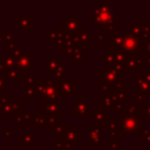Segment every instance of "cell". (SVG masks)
<instances>
[{"label": "cell", "mask_w": 150, "mask_h": 150, "mask_svg": "<svg viewBox=\"0 0 150 150\" xmlns=\"http://www.w3.org/2000/svg\"><path fill=\"white\" fill-rule=\"evenodd\" d=\"M139 75L150 84V69H141L139 70Z\"/></svg>", "instance_id": "cell-42"}, {"label": "cell", "mask_w": 150, "mask_h": 150, "mask_svg": "<svg viewBox=\"0 0 150 150\" xmlns=\"http://www.w3.org/2000/svg\"><path fill=\"white\" fill-rule=\"evenodd\" d=\"M124 69H127L131 75H134L136 73V70H141L142 69L141 56L127 55L125 61H124Z\"/></svg>", "instance_id": "cell-19"}, {"label": "cell", "mask_w": 150, "mask_h": 150, "mask_svg": "<svg viewBox=\"0 0 150 150\" xmlns=\"http://www.w3.org/2000/svg\"><path fill=\"white\" fill-rule=\"evenodd\" d=\"M39 112L46 117L49 116H60V102H46L39 108Z\"/></svg>", "instance_id": "cell-15"}, {"label": "cell", "mask_w": 150, "mask_h": 150, "mask_svg": "<svg viewBox=\"0 0 150 150\" xmlns=\"http://www.w3.org/2000/svg\"><path fill=\"white\" fill-rule=\"evenodd\" d=\"M50 76V81H53L54 83H56L57 86L61 84L62 82L66 81V66L64 64H61Z\"/></svg>", "instance_id": "cell-27"}, {"label": "cell", "mask_w": 150, "mask_h": 150, "mask_svg": "<svg viewBox=\"0 0 150 150\" xmlns=\"http://www.w3.org/2000/svg\"><path fill=\"white\" fill-rule=\"evenodd\" d=\"M61 137L66 142L64 150H74L77 144L82 143V129L77 128L76 123H68Z\"/></svg>", "instance_id": "cell-6"}, {"label": "cell", "mask_w": 150, "mask_h": 150, "mask_svg": "<svg viewBox=\"0 0 150 150\" xmlns=\"http://www.w3.org/2000/svg\"><path fill=\"white\" fill-rule=\"evenodd\" d=\"M98 101V109L104 110L107 112H122L125 108L124 103L117 101L114 96L112 89H109L97 97Z\"/></svg>", "instance_id": "cell-4"}, {"label": "cell", "mask_w": 150, "mask_h": 150, "mask_svg": "<svg viewBox=\"0 0 150 150\" xmlns=\"http://www.w3.org/2000/svg\"><path fill=\"white\" fill-rule=\"evenodd\" d=\"M118 118H120V124H118L120 132H124V134L141 132V118L127 115L123 111L120 112Z\"/></svg>", "instance_id": "cell-7"}, {"label": "cell", "mask_w": 150, "mask_h": 150, "mask_svg": "<svg viewBox=\"0 0 150 150\" xmlns=\"http://www.w3.org/2000/svg\"><path fill=\"white\" fill-rule=\"evenodd\" d=\"M141 63H142V66H144V64L150 66V56L149 55H142L141 56Z\"/></svg>", "instance_id": "cell-45"}, {"label": "cell", "mask_w": 150, "mask_h": 150, "mask_svg": "<svg viewBox=\"0 0 150 150\" xmlns=\"http://www.w3.org/2000/svg\"><path fill=\"white\" fill-rule=\"evenodd\" d=\"M13 40V33L11 32H0V43H9Z\"/></svg>", "instance_id": "cell-34"}, {"label": "cell", "mask_w": 150, "mask_h": 150, "mask_svg": "<svg viewBox=\"0 0 150 150\" xmlns=\"http://www.w3.org/2000/svg\"><path fill=\"white\" fill-rule=\"evenodd\" d=\"M76 80H66L59 84V91L62 96H75L76 95Z\"/></svg>", "instance_id": "cell-21"}, {"label": "cell", "mask_w": 150, "mask_h": 150, "mask_svg": "<svg viewBox=\"0 0 150 150\" xmlns=\"http://www.w3.org/2000/svg\"><path fill=\"white\" fill-rule=\"evenodd\" d=\"M16 64H18V68L27 71L34 69V54L27 53L26 55L16 59Z\"/></svg>", "instance_id": "cell-22"}, {"label": "cell", "mask_w": 150, "mask_h": 150, "mask_svg": "<svg viewBox=\"0 0 150 150\" xmlns=\"http://www.w3.org/2000/svg\"><path fill=\"white\" fill-rule=\"evenodd\" d=\"M141 143L142 144H150V129L141 130Z\"/></svg>", "instance_id": "cell-36"}, {"label": "cell", "mask_w": 150, "mask_h": 150, "mask_svg": "<svg viewBox=\"0 0 150 150\" xmlns=\"http://www.w3.org/2000/svg\"><path fill=\"white\" fill-rule=\"evenodd\" d=\"M13 111H14V115L23 111V109H22V102L21 101H13Z\"/></svg>", "instance_id": "cell-40"}, {"label": "cell", "mask_w": 150, "mask_h": 150, "mask_svg": "<svg viewBox=\"0 0 150 150\" xmlns=\"http://www.w3.org/2000/svg\"><path fill=\"white\" fill-rule=\"evenodd\" d=\"M70 41L83 49L88 46V43L93 42V33L87 27L82 26V28L75 35H70Z\"/></svg>", "instance_id": "cell-13"}, {"label": "cell", "mask_w": 150, "mask_h": 150, "mask_svg": "<svg viewBox=\"0 0 150 150\" xmlns=\"http://www.w3.org/2000/svg\"><path fill=\"white\" fill-rule=\"evenodd\" d=\"M61 28L69 35H75L82 28V16L74 15V16H61L60 18Z\"/></svg>", "instance_id": "cell-9"}, {"label": "cell", "mask_w": 150, "mask_h": 150, "mask_svg": "<svg viewBox=\"0 0 150 150\" xmlns=\"http://www.w3.org/2000/svg\"><path fill=\"white\" fill-rule=\"evenodd\" d=\"M124 61H125V55L122 53H105L103 55V69H118V70H124Z\"/></svg>", "instance_id": "cell-10"}, {"label": "cell", "mask_w": 150, "mask_h": 150, "mask_svg": "<svg viewBox=\"0 0 150 150\" xmlns=\"http://www.w3.org/2000/svg\"><path fill=\"white\" fill-rule=\"evenodd\" d=\"M34 98H35L34 83H25V86H23V101L32 102V101H34Z\"/></svg>", "instance_id": "cell-29"}, {"label": "cell", "mask_w": 150, "mask_h": 150, "mask_svg": "<svg viewBox=\"0 0 150 150\" xmlns=\"http://www.w3.org/2000/svg\"><path fill=\"white\" fill-rule=\"evenodd\" d=\"M27 122L32 123L34 125V128H49L48 127V121H47V117L41 115L39 111L35 112V111H30L28 112V120Z\"/></svg>", "instance_id": "cell-20"}, {"label": "cell", "mask_w": 150, "mask_h": 150, "mask_svg": "<svg viewBox=\"0 0 150 150\" xmlns=\"http://www.w3.org/2000/svg\"><path fill=\"white\" fill-rule=\"evenodd\" d=\"M109 53H122L125 56H142V39L127 32H112L109 34Z\"/></svg>", "instance_id": "cell-1"}, {"label": "cell", "mask_w": 150, "mask_h": 150, "mask_svg": "<svg viewBox=\"0 0 150 150\" xmlns=\"http://www.w3.org/2000/svg\"><path fill=\"white\" fill-rule=\"evenodd\" d=\"M144 109H145V114H144V118H145V122L150 123V101H146V102H145Z\"/></svg>", "instance_id": "cell-43"}, {"label": "cell", "mask_w": 150, "mask_h": 150, "mask_svg": "<svg viewBox=\"0 0 150 150\" xmlns=\"http://www.w3.org/2000/svg\"><path fill=\"white\" fill-rule=\"evenodd\" d=\"M136 102H130V104L128 107L124 108V114L127 115H130V116H135V117H144V114H145V109H144V105H136L135 104Z\"/></svg>", "instance_id": "cell-24"}, {"label": "cell", "mask_w": 150, "mask_h": 150, "mask_svg": "<svg viewBox=\"0 0 150 150\" xmlns=\"http://www.w3.org/2000/svg\"><path fill=\"white\" fill-rule=\"evenodd\" d=\"M0 112H1L2 117H13L14 116L13 98L11 95L1 96V98H0Z\"/></svg>", "instance_id": "cell-17"}, {"label": "cell", "mask_w": 150, "mask_h": 150, "mask_svg": "<svg viewBox=\"0 0 150 150\" xmlns=\"http://www.w3.org/2000/svg\"><path fill=\"white\" fill-rule=\"evenodd\" d=\"M7 77H6V73L0 71V93L5 91L7 89Z\"/></svg>", "instance_id": "cell-37"}, {"label": "cell", "mask_w": 150, "mask_h": 150, "mask_svg": "<svg viewBox=\"0 0 150 150\" xmlns=\"http://www.w3.org/2000/svg\"><path fill=\"white\" fill-rule=\"evenodd\" d=\"M118 124H120L118 117H109L108 123H107V128L109 130H115V129H118Z\"/></svg>", "instance_id": "cell-35"}, {"label": "cell", "mask_w": 150, "mask_h": 150, "mask_svg": "<svg viewBox=\"0 0 150 150\" xmlns=\"http://www.w3.org/2000/svg\"><path fill=\"white\" fill-rule=\"evenodd\" d=\"M120 16L114 14V8L108 0H101L93 8V26H102L104 33H112L114 25L118 22Z\"/></svg>", "instance_id": "cell-2"}, {"label": "cell", "mask_w": 150, "mask_h": 150, "mask_svg": "<svg viewBox=\"0 0 150 150\" xmlns=\"http://www.w3.org/2000/svg\"><path fill=\"white\" fill-rule=\"evenodd\" d=\"M93 118H94V123L98 127V128H107V123L109 120V115L107 111L104 110H100L93 114Z\"/></svg>", "instance_id": "cell-25"}, {"label": "cell", "mask_w": 150, "mask_h": 150, "mask_svg": "<svg viewBox=\"0 0 150 150\" xmlns=\"http://www.w3.org/2000/svg\"><path fill=\"white\" fill-rule=\"evenodd\" d=\"M66 148V142L61 136H56L55 138V149H64Z\"/></svg>", "instance_id": "cell-41"}, {"label": "cell", "mask_w": 150, "mask_h": 150, "mask_svg": "<svg viewBox=\"0 0 150 150\" xmlns=\"http://www.w3.org/2000/svg\"><path fill=\"white\" fill-rule=\"evenodd\" d=\"M35 95L39 96L40 102H60L61 95L59 91V86L50 80H35L34 82Z\"/></svg>", "instance_id": "cell-3"}, {"label": "cell", "mask_w": 150, "mask_h": 150, "mask_svg": "<svg viewBox=\"0 0 150 150\" xmlns=\"http://www.w3.org/2000/svg\"><path fill=\"white\" fill-rule=\"evenodd\" d=\"M108 148H109V150H117L120 148V141H118V138H109Z\"/></svg>", "instance_id": "cell-39"}, {"label": "cell", "mask_w": 150, "mask_h": 150, "mask_svg": "<svg viewBox=\"0 0 150 150\" xmlns=\"http://www.w3.org/2000/svg\"><path fill=\"white\" fill-rule=\"evenodd\" d=\"M112 93H114V96H115V98H116L117 101H120V102H122V103L130 102V91H129V90L123 89V90L116 91V90L112 89Z\"/></svg>", "instance_id": "cell-31"}, {"label": "cell", "mask_w": 150, "mask_h": 150, "mask_svg": "<svg viewBox=\"0 0 150 150\" xmlns=\"http://www.w3.org/2000/svg\"><path fill=\"white\" fill-rule=\"evenodd\" d=\"M60 50H61V53H63V54H66L67 55V59H71L76 53H79V52H81L82 49L79 47V46H76L75 43H73L71 41L70 42H68L67 45H64L62 48H60Z\"/></svg>", "instance_id": "cell-28"}, {"label": "cell", "mask_w": 150, "mask_h": 150, "mask_svg": "<svg viewBox=\"0 0 150 150\" xmlns=\"http://www.w3.org/2000/svg\"><path fill=\"white\" fill-rule=\"evenodd\" d=\"M18 141H19V144H21L25 149L34 148V134L33 132H28V134L20 132L18 135Z\"/></svg>", "instance_id": "cell-26"}, {"label": "cell", "mask_w": 150, "mask_h": 150, "mask_svg": "<svg viewBox=\"0 0 150 150\" xmlns=\"http://www.w3.org/2000/svg\"><path fill=\"white\" fill-rule=\"evenodd\" d=\"M28 75H29V71L20 69V68H13V69H9L6 71V77H7V80L12 81L13 86H18L19 82L21 80H25Z\"/></svg>", "instance_id": "cell-16"}, {"label": "cell", "mask_w": 150, "mask_h": 150, "mask_svg": "<svg viewBox=\"0 0 150 150\" xmlns=\"http://www.w3.org/2000/svg\"><path fill=\"white\" fill-rule=\"evenodd\" d=\"M1 61L4 62V64H5V67H6V69L7 70H9V69H13V68H18V64H16V59L14 57V56H12L11 54H8V53H4L2 55H1Z\"/></svg>", "instance_id": "cell-30"}, {"label": "cell", "mask_w": 150, "mask_h": 150, "mask_svg": "<svg viewBox=\"0 0 150 150\" xmlns=\"http://www.w3.org/2000/svg\"><path fill=\"white\" fill-rule=\"evenodd\" d=\"M135 91L136 101L142 102L145 96H150V84L138 74L135 76Z\"/></svg>", "instance_id": "cell-14"}, {"label": "cell", "mask_w": 150, "mask_h": 150, "mask_svg": "<svg viewBox=\"0 0 150 150\" xmlns=\"http://www.w3.org/2000/svg\"><path fill=\"white\" fill-rule=\"evenodd\" d=\"M93 102L88 100L86 95H80L75 101L70 102V116L71 117H93Z\"/></svg>", "instance_id": "cell-5"}, {"label": "cell", "mask_w": 150, "mask_h": 150, "mask_svg": "<svg viewBox=\"0 0 150 150\" xmlns=\"http://www.w3.org/2000/svg\"><path fill=\"white\" fill-rule=\"evenodd\" d=\"M88 57V54L86 53V52H79V53H76L71 59H70V62L73 63V64H79V63H81L83 60H86Z\"/></svg>", "instance_id": "cell-33"}, {"label": "cell", "mask_w": 150, "mask_h": 150, "mask_svg": "<svg viewBox=\"0 0 150 150\" xmlns=\"http://www.w3.org/2000/svg\"><path fill=\"white\" fill-rule=\"evenodd\" d=\"M129 28L130 34L139 39H145L150 36V21H130Z\"/></svg>", "instance_id": "cell-12"}, {"label": "cell", "mask_w": 150, "mask_h": 150, "mask_svg": "<svg viewBox=\"0 0 150 150\" xmlns=\"http://www.w3.org/2000/svg\"><path fill=\"white\" fill-rule=\"evenodd\" d=\"M45 41L47 43H55L57 47L62 48L64 45L70 42V35L67 34L61 27H50L48 32L45 33Z\"/></svg>", "instance_id": "cell-8"}, {"label": "cell", "mask_w": 150, "mask_h": 150, "mask_svg": "<svg viewBox=\"0 0 150 150\" xmlns=\"http://www.w3.org/2000/svg\"><path fill=\"white\" fill-rule=\"evenodd\" d=\"M142 43H143V55L150 56V36L142 39Z\"/></svg>", "instance_id": "cell-38"}, {"label": "cell", "mask_w": 150, "mask_h": 150, "mask_svg": "<svg viewBox=\"0 0 150 150\" xmlns=\"http://www.w3.org/2000/svg\"><path fill=\"white\" fill-rule=\"evenodd\" d=\"M18 30L20 33L34 32V16H32V15L18 16Z\"/></svg>", "instance_id": "cell-18"}, {"label": "cell", "mask_w": 150, "mask_h": 150, "mask_svg": "<svg viewBox=\"0 0 150 150\" xmlns=\"http://www.w3.org/2000/svg\"><path fill=\"white\" fill-rule=\"evenodd\" d=\"M1 96H2V95H0V98H1Z\"/></svg>", "instance_id": "cell-47"}, {"label": "cell", "mask_w": 150, "mask_h": 150, "mask_svg": "<svg viewBox=\"0 0 150 150\" xmlns=\"http://www.w3.org/2000/svg\"><path fill=\"white\" fill-rule=\"evenodd\" d=\"M102 139H103L102 129L98 128V127L94 123L93 127H91L90 129H88V131H87V143L90 144L94 149L101 150V149H103Z\"/></svg>", "instance_id": "cell-11"}, {"label": "cell", "mask_w": 150, "mask_h": 150, "mask_svg": "<svg viewBox=\"0 0 150 150\" xmlns=\"http://www.w3.org/2000/svg\"><path fill=\"white\" fill-rule=\"evenodd\" d=\"M97 39H98L100 42H103V40H104V34H103V33H97Z\"/></svg>", "instance_id": "cell-46"}, {"label": "cell", "mask_w": 150, "mask_h": 150, "mask_svg": "<svg viewBox=\"0 0 150 150\" xmlns=\"http://www.w3.org/2000/svg\"><path fill=\"white\" fill-rule=\"evenodd\" d=\"M2 137L4 138H11L12 137V131L13 129L12 128H2Z\"/></svg>", "instance_id": "cell-44"}, {"label": "cell", "mask_w": 150, "mask_h": 150, "mask_svg": "<svg viewBox=\"0 0 150 150\" xmlns=\"http://www.w3.org/2000/svg\"><path fill=\"white\" fill-rule=\"evenodd\" d=\"M60 66H61V61L56 57V55L54 53H52L49 55V57L45 61V73L47 75H52Z\"/></svg>", "instance_id": "cell-23"}, {"label": "cell", "mask_w": 150, "mask_h": 150, "mask_svg": "<svg viewBox=\"0 0 150 150\" xmlns=\"http://www.w3.org/2000/svg\"><path fill=\"white\" fill-rule=\"evenodd\" d=\"M14 120H15L18 127H19V128H22V127H23V123L27 122V120H28V112H23V111H22V112L15 114V115H14Z\"/></svg>", "instance_id": "cell-32"}]
</instances>
